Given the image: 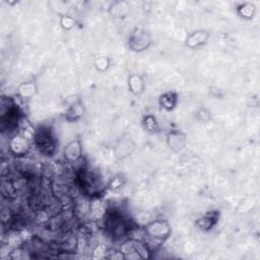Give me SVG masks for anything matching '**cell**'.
<instances>
[{
	"mask_svg": "<svg viewBox=\"0 0 260 260\" xmlns=\"http://www.w3.org/2000/svg\"><path fill=\"white\" fill-rule=\"evenodd\" d=\"M109 14L114 18H123L130 11V3L126 0L114 1L109 6Z\"/></svg>",
	"mask_w": 260,
	"mask_h": 260,
	"instance_id": "cell-12",
	"label": "cell"
},
{
	"mask_svg": "<svg viewBox=\"0 0 260 260\" xmlns=\"http://www.w3.org/2000/svg\"><path fill=\"white\" fill-rule=\"evenodd\" d=\"M93 66L99 72H106L111 67V59L108 56H98L93 60Z\"/></svg>",
	"mask_w": 260,
	"mask_h": 260,
	"instance_id": "cell-20",
	"label": "cell"
},
{
	"mask_svg": "<svg viewBox=\"0 0 260 260\" xmlns=\"http://www.w3.org/2000/svg\"><path fill=\"white\" fill-rule=\"evenodd\" d=\"M152 45V38L150 34L141 27L134 28L128 36V49L135 53H142L149 49Z\"/></svg>",
	"mask_w": 260,
	"mask_h": 260,
	"instance_id": "cell-2",
	"label": "cell"
},
{
	"mask_svg": "<svg viewBox=\"0 0 260 260\" xmlns=\"http://www.w3.org/2000/svg\"><path fill=\"white\" fill-rule=\"evenodd\" d=\"M196 117H197V119H198L199 121H201V122H204V123L208 122V121L211 119V115H210V112H209L207 109H205V108H202V109H200V110L197 112V114H196Z\"/></svg>",
	"mask_w": 260,
	"mask_h": 260,
	"instance_id": "cell-24",
	"label": "cell"
},
{
	"mask_svg": "<svg viewBox=\"0 0 260 260\" xmlns=\"http://www.w3.org/2000/svg\"><path fill=\"white\" fill-rule=\"evenodd\" d=\"M123 186V182L122 179L120 177H115L111 180V182L109 183V188L113 191H117L119 190L121 187Z\"/></svg>",
	"mask_w": 260,
	"mask_h": 260,
	"instance_id": "cell-25",
	"label": "cell"
},
{
	"mask_svg": "<svg viewBox=\"0 0 260 260\" xmlns=\"http://www.w3.org/2000/svg\"><path fill=\"white\" fill-rule=\"evenodd\" d=\"M166 142L171 151L178 153L185 148L187 144V136L180 130H170L166 135Z\"/></svg>",
	"mask_w": 260,
	"mask_h": 260,
	"instance_id": "cell-6",
	"label": "cell"
},
{
	"mask_svg": "<svg viewBox=\"0 0 260 260\" xmlns=\"http://www.w3.org/2000/svg\"><path fill=\"white\" fill-rule=\"evenodd\" d=\"M130 246L133 253H135L138 258H150V251L144 242L134 239L130 241Z\"/></svg>",
	"mask_w": 260,
	"mask_h": 260,
	"instance_id": "cell-17",
	"label": "cell"
},
{
	"mask_svg": "<svg viewBox=\"0 0 260 260\" xmlns=\"http://www.w3.org/2000/svg\"><path fill=\"white\" fill-rule=\"evenodd\" d=\"M107 256H108V249L103 245L96 246L95 249L92 251V258L102 259V258H107Z\"/></svg>",
	"mask_w": 260,
	"mask_h": 260,
	"instance_id": "cell-22",
	"label": "cell"
},
{
	"mask_svg": "<svg viewBox=\"0 0 260 260\" xmlns=\"http://www.w3.org/2000/svg\"><path fill=\"white\" fill-rule=\"evenodd\" d=\"M34 142L39 151L45 155L54 154L57 147V140L52 131L46 127H40L34 134Z\"/></svg>",
	"mask_w": 260,
	"mask_h": 260,
	"instance_id": "cell-1",
	"label": "cell"
},
{
	"mask_svg": "<svg viewBox=\"0 0 260 260\" xmlns=\"http://www.w3.org/2000/svg\"><path fill=\"white\" fill-rule=\"evenodd\" d=\"M141 124L143 129L148 133H157L159 131V124L156 118L151 114H147L143 116Z\"/></svg>",
	"mask_w": 260,
	"mask_h": 260,
	"instance_id": "cell-18",
	"label": "cell"
},
{
	"mask_svg": "<svg viewBox=\"0 0 260 260\" xmlns=\"http://www.w3.org/2000/svg\"><path fill=\"white\" fill-rule=\"evenodd\" d=\"M82 142L79 138L69 141L63 148V156L68 162H76L82 156Z\"/></svg>",
	"mask_w": 260,
	"mask_h": 260,
	"instance_id": "cell-8",
	"label": "cell"
},
{
	"mask_svg": "<svg viewBox=\"0 0 260 260\" xmlns=\"http://www.w3.org/2000/svg\"><path fill=\"white\" fill-rule=\"evenodd\" d=\"M84 112H85V108L82 101L77 99L73 103H71L70 106L65 111V119L70 123L76 122L83 117Z\"/></svg>",
	"mask_w": 260,
	"mask_h": 260,
	"instance_id": "cell-9",
	"label": "cell"
},
{
	"mask_svg": "<svg viewBox=\"0 0 260 260\" xmlns=\"http://www.w3.org/2000/svg\"><path fill=\"white\" fill-rule=\"evenodd\" d=\"M158 104L161 109L171 112L178 105V94L174 91H166L159 95Z\"/></svg>",
	"mask_w": 260,
	"mask_h": 260,
	"instance_id": "cell-15",
	"label": "cell"
},
{
	"mask_svg": "<svg viewBox=\"0 0 260 260\" xmlns=\"http://www.w3.org/2000/svg\"><path fill=\"white\" fill-rule=\"evenodd\" d=\"M255 13L256 5L252 2H243L237 6V14L245 20L252 19L255 16Z\"/></svg>",
	"mask_w": 260,
	"mask_h": 260,
	"instance_id": "cell-16",
	"label": "cell"
},
{
	"mask_svg": "<svg viewBox=\"0 0 260 260\" xmlns=\"http://www.w3.org/2000/svg\"><path fill=\"white\" fill-rule=\"evenodd\" d=\"M79 182L82 190L88 195H94L101 190V180L94 173L82 169L79 173Z\"/></svg>",
	"mask_w": 260,
	"mask_h": 260,
	"instance_id": "cell-4",
	"label": "cell"
},
{
	"mask_svg": "<svg viewBox=\"0 0 260 260\" xmlns=\"http://www.w3.org/2000/svg\"><path fill=\"white\" fill-rule=\"evenodd\" d=\"M59 24L64 30H70L75 25V19L70 15L62 14L60 15V18H59Z\"/></svg>",
	"mask_w": 260,
	"mask_h": 260,
	"instance_id": "cell-21",
	"label": "cell"
},
{
	"mask_svg": "<svg viewBox=\"0 0 260 260\" xmlns=\"http://www.w3.org/2000/svg\"><path fill=\"white\" fill-rule=\"evenodd\" d=\"M210 38V34L206 29H196L190 32L184 42V45L189 49H198L207 44Z\"/></svg>",
	"mask_w": 260,
	"mask_h": 260,
	"instance_id": "cell-7",
	"label": "cell"
},
{
	"mask_svg": "<svg viewBox=\"0 0 260 260\" xmlns=\"http://www.w3.org/2000/svg\"><path fill=\"white\" fill-rule=\"evenodd\" d=\"M219 218V213L216 210H212L209 211L207 213H205L204 215H202L200 218H198L196 220V225L201 230V231H209L211 230L218 221Z\"/></svg>",
	"mask_w": 260,
	"mask_h": 260,
	"instance_id": "cell-13",
	"label": "cell"
},
{
	"mask_svg": "<svg viewBox=\"0 0 260 260\" xmlns=\"http://www.w3.org/2000/svg\"><path fill=\"white\" fill-rule=\"evenodd\" d=\"M145 235L153 241H165L171 236V225L166 219H154L147 222L144 228Z\"/></svg>",
	"mask_w": 260,
	"mask_h": 260,
	"instance_id": "cell-3",
	"label": "cell"
},
{
	"mask_svg": "<svg viewBox=\"0 0 260 260\" xmlns=\"http://www.w3.org/2000/svg\"><path fill=\"white\" fill-rule=\"evenodd\" d=\"M25 253H26V251L24 248L17 247L15 249H13L12 251H10V254L8 255V257L10 259H23V258H26Z\"/></svg>",
	"mask_w": 260,
	"mask_h": 260,
	"instance_id": "cell-23",
	"label": "cell"
},
{
	"mask_svg": "<svg viewBox=\"0 0 260 260\" xmlns=\"http://www.w3.org/2000/svg\"><path fill=\"white\" fill-rule=\"evenodd\" d=\"M127 85L129 91L134 95H140L144 92L145 89V81L142 75L133 73L130 74L127 78Z\"/></svg>",
	"mask_w": 260,
	"mask_h": 260,
	"instance_id": "cell-11",
	"label": "cell"
},
{
	"mask_svg": "<svg viewBox=\"0 0 260 260\" xmlns=\"http://www.w3.org/2000/svg\"><path fill=\"white\" fill-rule=\"evenodd\" d=\"M256 204H257L256 198L253 197V196L252 197L248 196V197L244 198L239 203V205L237 207V212H239V213H248V212H250L251 210L254 209Z\"/></svg>",
	"mask_w": 260,
	"mask_h": 260,
	"instance_id": "cell-19",
	"label": "cell"
},
{
	"mask_svg": "<svg viewBox=\"0 0 260 260\" xmlns=\"http://www.w3.org/2000/svg\"><path fill=\"white\" fill-rule=\"evenodd\" d=\"M38 92V85L35 80H26L17 86V95L22 100H30Z\"/></svg>",
	"mask_w": 260,
	"mask_h": 260,
	"instance_id": "cell-14",
	"label": "cell"
},
{
	"mask_svg": "<svg viewBox=\"0 0 260 260\" xmlns=\"http://www.w3.org/2000/svg\"><path fill=\"white\" fill-rule=\"evenodd\" d=\"M134 149H135V144L131 139L122 138L116 143L114 147V154L117 158L124 159L129 155H131Z\"/></svg>",
	"mask_w": 260,
	"mask_h": 260,
	"instance_id": "cell-10",
	"label": "cell"
},
{
	"mask_svg": "<svg viewBox=\"0 0 260 260\" xmlns=\"http://www.w3.org/2000/svg\"><path fill=\"white\" fill-rule=\"evenodd\" d=\"M30 147H31L30 140L22 134H15L11 136L8 142L9 152L16 157H20L27 154Z\"/></svg>",
	"mask_w": 260,
	"mask_h": 260,
	"instance_id": "cell-5",
	"label": "cell"
}]
</instances>
